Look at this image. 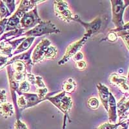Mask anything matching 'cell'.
Masks as SVG:
<instances>
[{"mask_svg": "<svg viewBox=\"0 0 129 129\" xmlns=\"http://www.w3.org/2000/svg\"><path fill=\"white\" fill-rule=\"evenodd\" d=\"M72 19L81 23V24L85 27L86 30L85 36L87 37L88 38L93 34L99 33L103 30L107 24V18L105 16L98 17L90 23L83 22L79 18V16L77 15H76L74 17H72Z\"/></svg>", "mask_w": 129, "mask_h": 129, "instance_id": "6da1fadb", "label": "cell"}, {"mask_svg": "<svg viewBox=\"0 0 129 129\" xmlns=\"http://www.w3.org/2000/svg\"><path fill=\"white\" fill-rule=\"evenodd\" d=\"M52 32H59L56 26L50 22H42L29 30L24 34L26 36H39L46 34H50Z\"/></svg>", "mask_w": 129, "mask_h": 129, "instance_id": "7a4b0ae2", "label": "cell"}, {"mask_svg": "<svg viewBox=\"0 0 129 129\" xmlns=\"http://www.w3.org/2000/svg\"><path fill=\"white\" fill-rule=\"evenodd\" d=\"M48 99L65 114H67L68 112L70 111L72 106V100L70 97L66 95L65 92Z\"/></svg>", "mask_w": 129, "mask_h": 129, "instance_id": "3957f363", "label": "cell"}, {"mask_svg": "<svg viewBox=\"0 0 129 129\" xmlns=\"http://www.w3.org/2000/svg\"><path fill=\"white\" fill-rule=\"evenodd\" d=\"M112 5L113 22L114 23L117 28L124 25L123 21V15L126 5H124L123 1H111Z\"/></svg>", "mask_w": 129, "mask_h": 129, "instance_id": "277c9868", "label": "cell"}, {"mask_svg": "<svg viewBox=\"0 0 129 129\" xmlns=\"http://www.w3.org/2000/svg\"><path fill=\"white\" fill-rule=\"evenodd\" d=\"M41 19L37 14V8L35 7L32 11L25 13L20 19V27L22 29L30 28L40 23Z\"/></svg>", "mask_w": 129, "mask_h": 129, "instance_id": "5b68a950", "label": "cell"}, {"mask_svg": "<svg viewBox=\"0 0 129 129\" xmlns=\"http://www.w3.org/2000/svg\"><path fill=\"white\" fill-rule=\"evenodd\" d=\"M54 9L56 16L61 19L69 22L72 19V14L67 3L64 1H55Z\"/></svg>", "mask_w": 129, "mask_h": 129, "instance_id": "8992f818", "label": "cell"}, {"mask_svg": "<svg viewBox=\"0 0 129 129\" xmlns=\"http://www.w3.org/2000/svg\"><path fill=\"white\" fill-rule=\"evenodd\" d=\"M87 40H88V38L85 36L83 38L81 39L78 41L74 42L72 44L70 45L69 47L67 48L66 52L64 54L63 58L59 62V64H64V63L68 61L71 57H73L75 54H76L78 51L80 50V48L82 47V46L85 44Z\"/></svg>", "mask_w": 129, "mask_h": 129, "instance_id": "52a82bcc", "label": "cell"}, {"mask_svg": "<svg viewBox=\"0 0 129 129\" xmlns=\"http://www.w3.org/2000/svg\"><path fill=\"white\" fill-rule=\"evenodd\" d=\"M50 45V41L47 39H45V40H43L40 44L37 46L32 54V59L34 63H37L44 58L45 54Z\"/></svg>", "mask_w": 129, "mask_h": 129, "instance_id": "ba28073f", "label": "cell"}, {"mask_svg": "<svg viewBox=\"0 0 129 129\" xmlns=\"http://www.w3.org/2000/svg\"><path fill=\"white\" fill-rule=\"evenodd\" d=\"M97 87L98 88L99 95L101 100V102L103 103L107 110H109V91L108 88L105 85H102L101 83L98 84Z\"/></svg>", "mask_w": 129, "mask_h": 129, "instance_id": "9c48e42d", "label": "cell"}, {"mask_svg": "<svg viewBox=\"0 0 129 129\" xmlns=\"http://www.w3.org/2000/svg\"><path fill=\"white\" fill-rule=\"evenodd\" d=\"M110 81L114 85H117L119 88L124 90L128 91V80L127 78H125V77H122L120 76H118L117 74H112L110 77Z\"/></svg>", "mask_w": 129, "mask_h": 129, "instance_id": "30bf717a", "label": "cell"}, {"mask_svg": "<svg viewBox=\"0 0 129 129\" xmlns=\"http://www.w3.org/2000/svg\"><path fill=\"white\" fill-rule=\"evenodd\" d=\"M109 103L110 107V110H108L109 114V123L111 124H116V119H117V116H116V101H115L114 97L113 96L111 93L109 94Z\"/></svg>", "mask_w": 129, "mask_h": 129, "instance_id": "8fae6325", "label": "cell"}, {"mask_svg": "<svg viewBox=\"0 0 129 129\" xmlns=\"http://www.w3.org/2000/svg\"><path fill=\"white\" fill-rule=\"evenodd\" d=\"M23 96L25 97V100H26V107L34 105L41 101V100L39 98V97L36 94H24Z\"/></svg>", "mask_w": 129, "mask_h": 129, "instance_id": "7c38bea8", "label": "cell"}, {"mask_svg": "<svg viewBox=\"0 0 129 129\" xmlns=\"http://www.w3.org/2000/svg\"><path fill=\"white\" fill-rule=\"evenodd\" d=\"M34 40V37H30L28 38H27L26 40H23L21 44L19 46L18 48H17V50L14 52V54H18V53L22 52L25 51V50H26L27 48H28L30 47V46L32 45V42Z\"/></svg>", "mask_w": 129, "mask_h": 129, "instance_id": "4fadbf2b", "label": "cell"}, {"mask_svg": "<svg viewBox=\"0 0 129 129\" xmlns=\"http://www.w3.org/2000/svg\"><path fill=\"white\" fill-rule=\"evenodd\" d=\"M128 98H123L120 100L118 105H117V109H118V114L122 117V116L125 114V113L127 112L128 109Z\"/></svg>", "mask_w": 129, "mask_h": 129, "instance_id": "5bb4252c", "label": "cell"}, {"mask_svg": "<svg viewBox=\"0 0 129 129\" xmlns=\"http://www.w3.org/2000/svg\"><path fill=\"white\" fill-rule=\"evenodd\" d=\"M0 112L4 117L11 116L14 114V109L10 103H3L0 107Z\"/></svg>", "mask_w": 129, "mask_h": 129, "instance_id": "9a60e30c", "label": "cell"}, {"mask_svg": "<svg viewBox=\"0 0 129 129\" xmlns=\"http://www.w3.org/2000/svg\"><path fill=\"white\" fill-rule=\"evenodd\" d=\"M19 22H20V18L14 14L9 19V22L7 23V30L16 29L17 26L19 25Z\"/></svg>", "mask_w": 129, "mask_h": 129, "instance_id": "2e32d148", "label": "cell"}, {"mask_svg": "<svg viewBox=\"0 0 129 129\" xmlns=\"http://www.w3.org/2000/svg\"><path fill=\"white\" fill-rule=\"evenodd\" d=\"M76 83L72 79H69L64 82L63 85V90L64 92H71L76 88Z\"/></svg>", "mask_w": 129, "mask_h": 129, "instance_id": "e0dca14e", "label": "cell"}, {"mask_svg": "<svg viewBox=\"0 0 129 129\" xmlns=\"http://www.w3.org/2000/svg\"><path fill=\"white\" fill-rule=\"evenodd\" d=\"M13 68L16 72L23 73L25 69V65L22 61L16 60L13 64Z\"/></svg>", "mask_w": 129, "mask_h": 129, "instance_id": "ac0fdd59", "label": "cell"}, {"mask_svg": "<svg viewBox=\"0 0 129 129\" xmlns=\"http://www.w3.org/2000/svg\"><path fill=\"white\" fill-rule=\"evenodd\" d=\"M56 48L54 47H49L47 48V51L45 54L44 57L45 59H52L56 56Z\"/></svg>", "mask_w": 129, "mask_h": 129, "instance_id": "d6986e66", "label": "cell"}, {"mask_svg": "<svg viewBox=\"0 0 129 129\" xmlns=\"http://www.w3.org/2000/svg\"><path fill=\"white\" fill-rule=\"evenodd\" d=\"M123 123H118V124H111L110 123H105L103 124H102V125H100L96 129H116L117 126H119V125H122Z\"/></svg>", "mask_w": 129, "mask_h": 129, "instance_id": "ffe728a7", "label": "cell"}, {"mask_svg": "<svg viewBox=\"0 0 129 129\" xmlns=\"http://www.w3.org/2000/svg\"><path fill=\"white\" fill-rule=\"evenodd\" d=\"M10 14L7 8L5 7L3 3H2V2H0V16H1V18H3L4 17H7Z\"/></svg>", "mask_w": 129, "mask_h": 129, "instance_id": "44dd1931", "label": "cell"}, {"mask_svg": "<svg viewBox=\"0 0 129 129\" xmlns=\"http://www.w3.org/2000/svg\"><path fill=\"white\" fill-rule=\"evenodd\" d=\"M88 105L90 108L92 109H95L98 108L99 101L95 98H91L88 101Z\"/></svg>", "mask_w": 129, "mask_h": 129, "instance_id": "7402d4cb", "label": "cell"}, {"mask_svg": "<svg viewBox=\"0 0 129 129\" xmlns=\"http://www.w3.org/2000/svg\"><path fill=\"white\" fill-rule=\"evenodd\" d=\"M30 89V85L26 81H23L21 83L20 87H19V90L21 92H27Z\"/></svg>", "mask_w": 129, "mask_h": 129, "instance_id": "603a6c76", "label": "cell"}, {"mask_svg": "<svg viewBox=\"0 0 129 129\" xmlns=\"http://www.w3.org/2000/svg\"><path fill=\"white\" fill-rule=\"evenodd\" d=\"M26 103L25 97L23 95H21V96L19 97L18 100V105L20 108H25V107H26Z\"/></svg>", "mask_w": 129, "mask_h": 129, "instance_id": "cb8c5ba5", "label": "cell"}, {"mask_svg": "<svg viewBox=\"0 0 129 129\" xmlns=\"http://www.w3.org/2000/svg\"><path fill=\"white\" fill-rule=\"evenodd\" d=\"M14 129H27V127H26V125L25 123L18 119V121H16V124H15Z\"/></svg>", "mask_w": 129, "mask_h": 129, "instance_id": "d4e9b609", "label": "cell"}, {"mask_svg": "<svg viewBox=\"0 0 129 129\" xmlns=\"http://www.w3.org/2000/svg\"><path fill=\"white\" fill-rule=\"evenodd\" d=\"M6 4L10 10V14L12 13L15 10V3L14 1H6Z\"/></svg>", "mask_w": 129, "mask_h": 129, "instance_id": "484cf974", "label": "cell"}, {"mask_svg": "<svg viewBox=\"0 0 129 129\" xmlns=\"http://www.w3.org/2000/svg\"><path fill=\"white\" fill-rule=\"evenodd\" d=\"M107 39H108V40L112 42H114V41H117V35L116 33H110V34L108 35Z\"/></svg>", "mask_w": 129, "mask_h": 129, "instance_id": "4316f807", "label": "cell"}, {"mask_svg": "<svg viewBox=\"0 0 129 129\" xmlns=\"http://www.w3.org/2000/svg\"><path fill=\"white\" fill-rule=\"evenodd\" d=\"M87 67V63L84 61H79L76 63V67L79 70H83Z\"/></svg>", "mask_w": 129, "mask_h": 129, "instance_id": "83f0119b", "label": "cell"}, {"mask_svg": "<svg viewBox=\"0 0 129 129\" xmlns=\"http://www.w3.org/2000/svg\"><path fill=\"white\" fill-rule=\"evenodd\" d=\"M73 59L75 61H79L83 58V55L81 52H78L76 54H75L74 56H73Z\"/></svg>", "mask_w": 129, "mask_h": 129, "instance_id": "f1b7e54d", "label": "cell"}, {"mask_svg": "<svg viewBox=\"0 0 129 129\" xmlns=\"http://www.w3.org/2000/svg\"><path fill=\"white\" fill-rule=\"evenodd\" d=\"M6 100L5 91L4 90H0V103H4Z\"/></svg>", "mask_w": 129, "mask_h": 129, "instance_id": "f546056e", "label": "cell"}]
</instances>
